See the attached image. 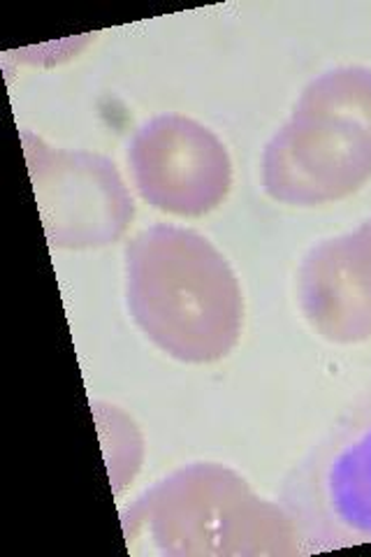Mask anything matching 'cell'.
I'll use <instances>...</instances> for the list:
<instances>
[{
    "label": "cell",
    "mask_w": 371,
    "mask_h": 557,
    "mask_svg": "<svg viewBox=\"0 0 371 557\" xmlns=\"http://www.w3.org/2000/svg\"><path fill=\"white\" fill-rule=\"evenodd\" d=\"M311 323L334 342L371 337V221L313 249L302 268Z\"/></svg>",
    "instance_id": "3957f363"
},
{
    "label": "cell",
    "mask_w": 371,
    "mask_h": 557,
    "mask_svg": "<svg viewBox=\"0 0 371 557\" xmlns=\"http://www.w3.org/2000/svg\"><path fill=\"white\" fill-rule=\"evenodd\" d=\"M284 504L316 550L371 544V388L297 465Z\"/></svg>",
    "instance_id": "7a4b0ae2"
},
{
    "label": "cell",
    "mask_w": 371,
    "mask_h": 557,
    "mask_svg": "<svg viewBox=\"0 0 371 557\" xmlns=\"http://www.w3.org/2000/svg\"><path fill=\"white\" fill-rule=\"evenodd\" d=\"M371 177V70L342 67L316 79L264 153L274 200L323 205Z\"/></svg>",
    "instance_id": "6da1fadb"
}]
</instances>
